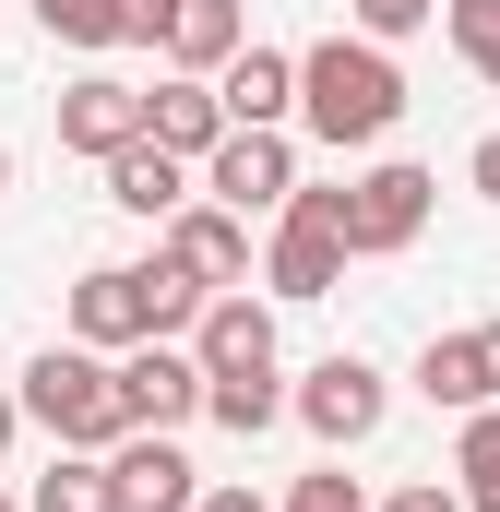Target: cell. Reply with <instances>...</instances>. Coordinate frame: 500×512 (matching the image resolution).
Here are the masks:
<instances>
[{"mask_svg": "<svg viewBox=\"0 0 500 512\" xmlns=\"http://www.w3.org/2000/svg\"><path fill=\"white\" fill-rule=\"evenodd\" d=\"M393 120H405V72H393L381 36H322V48H298V131H310V143L358 155V143H381Z\"/></svg>", "mask_w": 500, "mask_h": 512, "instance_id": "obj_1", "label": "cell"}, {"mask_svg": "<svg viewBox=\"0 0 500 512\" xmlns=\"http://www.w3.org/2000/svg\"><path fill=\"white\" fill-rule=\"evenodd\" d=\"M24 417L60 441V453H120L131 441V405H120V358H96V346H36L24 358Z\"/></svg>", "mask_w": 500, "mask_h": 512, "instance_id": "obj_2", "label": "cell"}, {"mask_svg": "<svg viewBox=\"0 0 500 512\" xmlns=\"http://www.w3.org/2000/svg\"><path fill=\"white\" fill-rule=\"evenodd\" d=\"M346 191H310V179H298V203H286V215H274V251H262V286H274V298H334V286H346Z\"/></svg>", "mask_w": 500, "mask_h": 512, "instance_id": "obj_3", "label": "cell"}, {"mask_svg": "<svg viewBox=\"0 0 500 512\" xmlns=\"http://www.w3.org/2000/svg\"><path fill=\"white\" fill-rule=\"evenodd\" d=\"M429 203H441V179L405 167V155H381L370 179H346V251H358V262L417 251V239H429Z\"/></svg>", "mask_w": 500, "mask_h": 512, "instance_id": "obj_4", "label": "cell"}, {"mask_svg": "<svg viewBox=\"0 0 500 512\" xmlns=\"http://www.w3.org/2000/svg\"><path fill=\"white\" fill-rule=\"evenodd\" d=\"M203 203H227V215H286V203H298V143H286V131H227V143L203 155Z\"/></svg>", "mask_w": 500, "mask_h": 512, "instance_id": "obj_5", "label": "cell"}, {"mask_svg": "<svg viewBox=\"0 0 500 512\" xmlns=\"http://www.w3.org/2000/svg\"><path fill=\"white\" fill-rule=\"evenodd\" d=\"M203 393H215V370L191 358V346H131L120 358V405H131V429H179V417H203Z\"/></svg>", "mask_w": 500, "mask_h": 512, "instance_id": "obj_6", "label": "cell"}, {"mask_svg": "<svg viewBox=\"0 0 500 512\" xmlns=\"http://www.w3.org/2000/svg\"><path fill=\"white\" fill-rule=\"evenodd\" d=\"M381 405H393V393H381V370H370V358H346V346H334V358L298 382L310 441H334V453H346V441H370V429H381Z\"/></svg>", "mask_w": 500, "mask_h": 512, "instance_id": "obj_7", "label": "cell"}, {"mask_svg": "<svg viewBox=\"0 0 500 512\" xmlns=\"http://www.w3.org/2000/svg\"><path fill=\"white\" fill-rule=\"evenodd\" d=\"M72 346H96V358H131V346H155V322H143V274H131V262H96V274H72Z\"/></svg>", "mask_w": 500, "mask_h": 512, "instance_id": "obj_8", "label": "cell"}, {"mask_svg": "<svg viewBox=\"0 0 500 512\" xmlns=\"http://www.w3.org/2000/svg\"><path fill=\"white\" fill-rule=\"evenodd\" d=\"M108 477H120V512H191V501H203L179 429H131L120 453H108Z\"/></svg>", "mask_w": 500, "mask_h": 512, "instance_id": "obj_9", "label": "cell"}, {"mask_svg": "<svg viewBox=\"0 0 500 512\" xmlns=\"http://www.w3.org/2000/svg\"><path fill=\"white\" fill-rule=\"evenodd\" d=\"M155 251H167V262H191V274L227 298V286H250V215H227V203H179Z\"/></svg>", "mask_w": 500, "mask_h": 512, "instance_id": "obj_10", "label": "cell"}, {"mask_svg": "<svg viewBox=\"0 0 500 512\" xmlns=\"http://www.w3.org/2000/svg\"><path fill=\"white\" fill-rule=\"evenodd\" d=\"M143 131H155L167 155H191V167H203L239 120H227V96H215L203 72H167V84H143Z\"/></svg>", "mask_w": 500, "mask_h": 512, "instance_id": "obj_11", "label": "cell"}, {"mask_svg": "<svg viewBox=\"0 0 500 512\" xmlns=\"http://www.w3.org/2000/svg\"><path fill=\"white\" fill-rule=\"evenodd\" d=\"M191 358H203L215 382H250V370H274V310H262L250 286H227V298L191 322Z\"/></svg>", "mask_w": 500, "mask_h": 512, "instance_id": "obj_12", "label": "cell"}, {"mask_svg": "<svg viewBox=\"0 0 500 512\" xmlns=\"http://www.w3.org/2000/svg\"><path fill=\"white\" fill-rule=\"evenodd\" d=\"M60 143L72 155H120V143H143V84H120V72H84L72 96H60Z\"/></svg>", "mask_w": 500, "mask_h": 512, "instance_id": "obj_13", "label": "cell"}, {"mask_svg": "<svg viewBox=\"0 0 500 512\" xmlns=\"http://www.w3.org/2000/svg\"><path fill=\"white\" fill-rule=\"evenodd\" d=\"M215 96H227L239 131H286L298 120V48H239V60L215 72Z\"/></svg>", "mask_w": 500, "mask_h": 512, "instance_id": "obj_14", "label": "cell"}, {"mask_svg": "<svg viewBox=\"0 0 500 512\" xmlns=\"http://www.w3.org/2000/svg\"><path fill=\"white\" fill-rule=\"evenodd\" d=\"M108 203H120V215H143V227H167V215L191 203V155H167L155 131H143V143H120V155H108Z\"/></svg>", "mask_w": 500, "mask_h": 512, "instance_id": "obj_15", "label": "cell"}, {"mask_svg": "<svg viewBox=\"0 0 500 512\" xmlns=\"http://www.w3.org/2000/svg\"><path fill=\"white\" fill-rule=\"evenodd\" d=\"M239 48H250V12H239V0H179V24H167V60H179V72L215 84Z\"/></svg>", "mask_w": 500, "mask_h": 512, "instance_id": "obj_16", "label": "cell"}, {"mask_svg": "<svg viewBox=\"0 0 500 512\" xmlns=\"http://www.w3.org/2000/svg\"><path fill=\"white\" fill-rule=\"evenodd\" d=\"M417 393H429V405H453V417H477V405H489L477 334H429V346H417Z\"/></svg>", "mask_w": 500, "mask_h": 512, "instance_id": "obj_17", "label": "cell"}, {"mask_svg": "<svg viewBox=\"0 0 500 512\" xmlns=\"http://www.w3.org/2000/svg\"><path fill=\"white\" fill-rule=\"evenodd\" d=\"M131 274H143V322H155V334H191V322H203V310H215V286H203V274H191V262H131Z\"/></svg>", "mask_w": 500, "mask_h": 512, "instance_id": "obj_18", "label": "cell"}, {"mask_svg": "<svg viewBox=\"0 0 500 512\" xmlns=\"http://www.w3.org/2000/svg\"><path fill=\"white\" fill-rule=\"evenodd\" d=\"M24 512H120V477H108V453H60L48 477H36V501Z\"/></svg>", "mask_w": 500, "mask_h": 512, "instance_id": "obj_19", "label": "cell"}, {"mask_svg": "<svg viewBox=\"0 0 500 512\" xmlns=\"http://www.w3.org/2000/svg\"><path fill=\"white\" fill-rule=\"evenodd\" d=\"M286 405H298V393L274 382V370H250V382H215V393H203V417H215V429H239V441H250V429H274Z\"/></svg>", "mask_w": 500, "mask_h": 512, "instance_id": "obj_20", "label": "cell"}, {"mask_svg": "<svg viewBox=\"0 0 500 512\" xmlns=\"http://www.w3.org/2000/svg\"><path fill=\"white\" fill-rule=\"evenodd\" d=\"M453 489H465V512H500V405H477V417H465V453H453Z\"/></svg>", "mask_w": 500, "mask_h": 512, "instance_id": "obj_21", "label": "cell"}, {"mask_svg": "<svg viewBox=\"0 0 500 512\" xmlns=\"http://www.w3.org/2000/svg\"><path fill=\"white\" fill-rule=\"evenodd\" d=\"M441 24H453L465 72H477V84H500V0H441Z\"/></svg>", "mask_w": 500, "mask_h": 512, "instance_id": "obj_22", "label": "cell"}, {"mask_svg": "<svg viewBox=\"0 0 500 512\" xmlns=\"http://www.w3.org/2000/svg\"><path fill=\"white\" fill-rule=\"evenodd\" d=\"M36 24L60 48H120V0H36Z\"/></svg>", "mask_w": 500, "mask_h": 512, "instance_id": "obj_23", "label": "cell"}, {"mask_svg": "<svg viewBox=\"0 0 500 512\" xmlns=\"http://www.w3.org/2000/svg\"><path fill=\"white\" fill-rule=\"evenodd\" d=\"M286 512H370V489H358L346 465H310V477L286 489Z\"/></svg>", "mask_w": 500, "mask_h": 512, "instance_id": "obj_24", "label": "cell"}, {"mask_svg": "<svg viewBox=\"0 0 500 512\" xmlns=\"http://www.w3.org/2000/svg\"><path fill=\"white\" fill-rule=\"evenodd\" d=\"M429 12H441V0H346V24H358V36H417Z\"/></svg>", "mask_w": 500, "mask_h": 512, "instance_id": "obj_25", "label": "cell"}, {"mask_svg": "<svg viewBox=\"0 0 500 512\" xmlns=\"http://www.w3.org/2000/svg\"><path fill=\"white\" fill-rule=\"evenodd\" d=\"M167 24H179V0H120V36H131V48H167Z\"/></svg>", "mask_w": 500, "mask_h": 512, "instance_id": "obj_26", "label": "cell"}, {"mask_svg": "<svg viewBox=\"0 0 500 512\" xmlns=\"http://www.w3.org/2000/svg\"><path fill=\"white\" fill-rule=\"evenodd\" d=\"M381 512H465V489H441V477H417V489H393Z\"/></svg>", "mask_w": 500, "mask_h": 512, "instance_id": "obj_27", "label": "cell"}, {"mask_svg": "<svg viewBox=\"0 0 500 512\" xmlns=\"http://www.w3.org/2000/svg\"><path fill=\"white\" fill-rule=\"evenodd\" d=\"M465 179H477V191H489V203H500V131H489V143H477V155H465Z\"/></svg>", "mask_w": 500, "mask_h": 512, "instance_id": "obj_28", "label": "cell"}, {"mask_svg": "<svg viewBox=\"0 0 500 512\" xmlns=\"http://www.w3.org/2000/svg\"><path fill=\"white\" fill-rule=\"evenodd\" d=\"M191 512H274V501H262V489H203Z\"/></svg>", "mask_w": 500, "mask_h": 512, "instance_id": "obj_29", "label": "cell"}, {"mask_svg": "<svg viewBox=\"0 0 500 512\" xmlns=\"http://www.w3.org/2000/svg\"><path fill=\"white\" fill-rule=\"evenodd\" d=\"M477 370H489V405H500V322H477Z\"/></svg>", "mask_w": 500, "mask_h": 512, "instance_id": "obj_30", "label": "cell"}, {"mask_svg": "<svg viewBox=\"0 0 500 512\" xmlns=\"http://www.w3.org/2000/svg\"><path fill=\"white\" fill-rule=\"evenodd\" d=\"M12 429H24V393H0V453H12Z\"/></svg>", "mask_w": 500, "mask_h": 512, "instance_id": "obj_31", "label": "cell"}, {"mask_svg": "<svg viewBox=\"0 0 500 512\" xmlns=\"http://www.w3.org/2000/svg\"><path fill=\"white\" fill-rule=\"evenodd\" d=\"M0 191H12V143H0Z\"/></svg>", "mask_w": 500, "mask_h": 512, "instance_id": "obj_32", "label": "cell"}, {"mask_svg": "<svg viewBox=\"0 0 500 512\" xmlns=\"http://www.w3.org/2000/svg\"><path fill=\"white\" fill-rule=\"evenodd\" d=\"M0 512H24V501H0Z\"/></svg>", "mask_w": 500, "mask_h": 512, "instance_id": "obj_33", "label": "cell"}]
</instances>
